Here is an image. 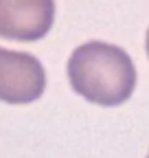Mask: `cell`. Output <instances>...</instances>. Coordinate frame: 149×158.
<instances>
[{"instance_id":"obj_4","label":"cell","mask_w":149,"mask_h":158,"mask_svg":"<svg viewBox=\"0 0 149 158\" xmlns=\"http://www.w3.org/2000/svg\"><path fill=\"white\" fill-rule=\"evenodd\" d=\"M145 51H147V57H149V29H147V35H145Z\"/></svg>"},{"instance_id":"obj_5","label":"cell","mask_w":149,"mask_h":158,"mask_svg":"<svg viewBox=\"0 0 149 158\" xmlns=\"http://www.w3.org/2000/svg\"><path fill=\"white\" fill-rule=\"evenodd\" d=\"M147 158H149V154H147Z\"/></svg>"},{"instance_id":"obj_1","label":"cell","mask_w":149,"mask_h":158,"mask_svg":"<svg viewBox=\"0 0 149 158\" xmlns=\"http://www.w3.org/2000/svg\"><path fill=\"white\" fill-rule=\"evenodd\" d=\"M72 90L86 101L112 108L132 97L136 88V66L121 46L92 40L77 46L66 64Z\"/></svg>"},{"instance_id":"obj_3","label":"cell","mask_w":149,"mask_h":158,"mask_svg":"<svg viewBox=\"0 0 149 158\" xmlns=\"http://www.w3.org/2000/svg\"><path fill=\"white\" fill-rule=\"evenodd\" d=\"M55 20V0H0V37L42 40Z\"/></svg>"},{"instance_id":"obj_2","label":"cell","mask_w":149,"mask_h":158,"mask_svg":"<svg viewBox=\"0 0 149 158\" xmlns=\"http://www.w3.org/2000/svg\"><path fill=\"white\" fill-rule=\"evenodd\" d=\"M46 88V70L31 53L0 46V101L11 106L33 103Z\"/></svg>"}]
</instances>
